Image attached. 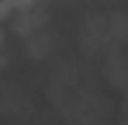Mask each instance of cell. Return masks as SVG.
<instances>
[{
	"label": "cell",
	"instance_id": "obj_1",
	"mask_svg": "<svg viewBox=\"0 0 128 125\" xmlns=\"http://www.w3.org/2000/svg\"><path fill=\"white\" fill-rule=\"evenodd\" d=\"M76 56L94 62L107 49H128V11L125 7H90L73 28Z\"/></svg>",
	"mask_w": 128,
	"mask_h": 125
},
{
	"label": "cell",
	"instance_id": "obj_2",
	"mask_svg": "<svg viewBox=\"0 0 128 125\" xmlns=\"http://www.w3.org/2000/svg\"><path fill=\"white\" fill-rule=\"evenodd\" d=\"M52 111L59 115L62 125H111L114 118H118L114 94L104 90V87L97 83L94 73H90L80 87H73Z\"/></svg>",
	"mask_w": 128,
	"mask_h": 125
},
{
	"label": "cell",
	"instance_id": "obj_3",
	"mask_svg": "<svg viewBox=\"0 0 128 125\" xmlns=\"http://www.w3.org/2000/svg\"><path fill=\"white\" fill-rule=\"evenodd\" d=\"M18 49H21V56L28 62L48 66V62H56L59 56H66V35H62V28L56 24V18H52L48 24H42L38 31L18 38Z\"/></svg>",
	"mask_w": 128,
	"mask_h": 125
},
{
	"label": "cell",
	"instance_id": "obj_4",
	"mask_svg": "<svg viewBox=\"0 0 128 125\" xmlns=\"http://www.w3.org/2000/svg\"><path fill=\"white\" fill-rule=\"evenodd\" d=\"M90 66H94V77H97V83L104 90H111L114 97L125 94V87H128V49H107Z\"/></svg>",
	"mask_w": 128,
	"mask_h": 125
},
{
	"label": "cell",
	"instance_id": "obj_5",
	"mask_svg": "<svg viewBox=\"0 0 128 125\" xmlns=\"http://www.w3.org/2000/svg\"><path fill=\"white\" fill-rule=\"evenodd\" d=\"M28 115H35V104H31V94H28V87L18 80H10L7 73L0 77V122L4 125H14L28 118Z\"/></svg>",
	"mask_w": 128,
	"mask_h": 125
},
{
	"label": "cell",
	"instance_id": "obj_6",
	"mask_svg": "<svg viewBox=\"0 0 128 125\" xmlns=\"http://www.w3.org/2000/svg\"><path fill=\"white\" fill-rule=\"evenodd\" d=\"M48 21H52V7H48V0H38V4H31V7L14 11L10 18L4 21V31H10L14 38H24V35L38 31V28L48 24Z\"/></svg>",
	"mask_w": 128,
	"mask_h": 125
},
{
	"label": "cell",
	"instance_id": "obj_7",
	"mask_svg": "<svg viewBox=\"0 0 128 125\" xmlns=\"http://www.w3.org/2000/svg\"><path fill=\"white\" fill-rule=\"evenodd\" d=\"M14 125H52V122H38L35 115H28V118H21V122H14Z\"/></svg>",
	"mask_w": 128,
	"mask_h": 125
}]
</instances>
